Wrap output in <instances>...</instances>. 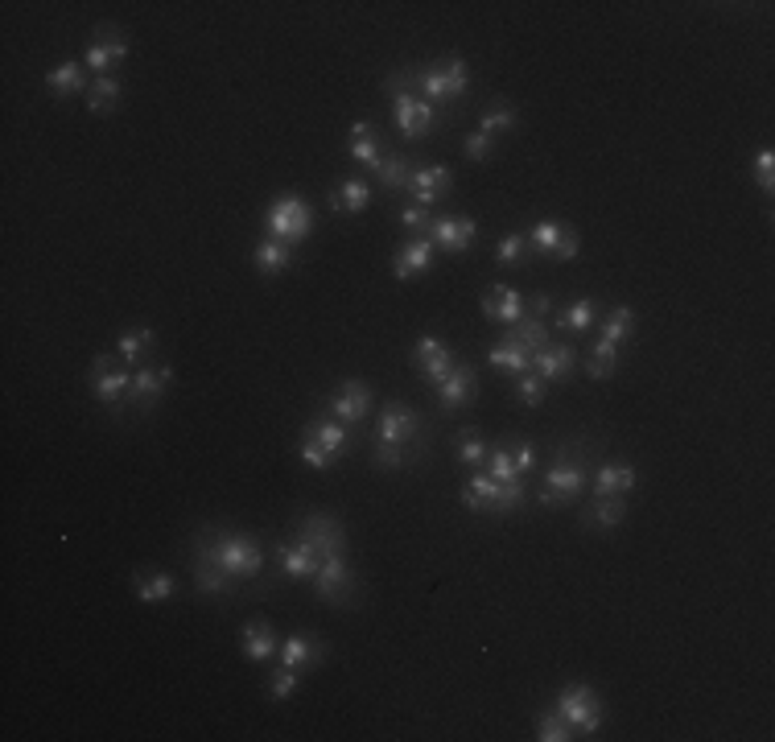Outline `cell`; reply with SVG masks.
Segmentation results:
<instances>
[{
    "mask_svg": "<svg viewBox=\"0 0 775 742\" xmlns=\"http://www.w3.org/2000/svg\"><path fill=\"white\" fill-rule=\"evenodd\" d=\"M347 153H351V161H359V165H367L372 174H380V165H384L380 128L367 124V120H355L351 132H347Z\"/></svg>",
    "mask_w": 775,
    "mask_h": 742,
    "instance_id": "22",
    "label": "cell"
},
{
    "mask_svg": "<svg viewBox=\"0 0 775 742\" xmlns=\"http://www.w3.org/2000/svg\"><path fill=\"white\" fill-rule=\"evenodd\" d=\"M574 367H578V351L569 347V343H549L545 351H536L532 355V371L541 376L545 384H565L569 376H574Z\"/></svg>",
    "mask_w": 775,
    "mask_h": 742,
    "instance_id": "21",
    "label": "cell"
},
{
    "mask_svg": "<svg viewBox=\"0 0 775 742\" xmlns=\"http://www.w3.org/2000/svg\"><path fill=\"white\" fill-rule=\"evenodd\" d=\"M322 413L334 417V421H343V425L363 421L367 413H372V384H367V380H343L339 388L322 400Z\"/></svg>",
    "mask_w": 775,
    "mask_h": 742,
    "instance_id": "11",
    "label": "cell"
},
{
    "mask_svg": "<svg viewBox=\"0 0 775 742\" xmlns=\"http://www.w3.org/2000/svg\"><path fill=\"white\" fill-rule=\"evenodd\" d=\"M487 363L499 367V371H508V376H524V371H532V355L516 339H508V334H503V339L487 351Z\"/></svg>",
    "mask_w": 775,
    "mask_h": 742,
    "instance_id": "33",
    "label": "cell"
},
{
    "mask_svg": "<svg viewBox=\"0 0 775 742\" xmlns=\"http://www.w3.org/2000/svg\"><path fill=\"white\" fill-rule=\"evenodd\" d=\"M586 491V462L574 446H561L553 466L545 470V487H541V508H565Z\"/></svg>",
    "mask_w": 775,
    "mask_h": 742,
    "instance_id": "4",
    "label": "cell"
},
{
    "mask_svg": "<svg viewBox=\"0 0 775 742\" xmlns=\"http://www.w3.org/2000/svg\"><path fill=\"white\" fill-rule=\"evenodd\" d=\"M314 590L322 602L330 606H351L355 594H359V578H355V569L347 565V553H330L322 557L318 573H314Z\"/></svg>",
    "mask_w": 775,
    "mask_h": 742,
    "instance_id": "8",
    "label": "cell"
},
{
    "mask_svg": "<svg viewBox=\"0 0 775 742\" xmlns=\"http://www.w3.org/2000/svg\"><path fill=\"white\" fill-rule=\"evenodd\" d=\"M479 310H483V318H491V322H508V326H516L520 318H528V297H520V293L508 289V285H495V289H487V293L479 297Z\"/></svg>",
    "mask_w": 775,
    "mask_h": 742,
    "instance_id": "20",
    "label": "cell"
},
{
    "mask_svg": "<svg viewBox=\"0 0 775 742\" xmlns=\"http://www.w3.org/2000/svg\"><path fill=\"white\" fill-rule=\"evenodd\" d=\"M512 458H516V470H520V479H524L528 470L536 466V450H532V442H524V437H520V442L512 446Z\"/></svg>",
    "mask_w": 775,
    "mask_h": 742,
    "instance_id": "56",
    "label": "cell"
},
{
    "mask_svg": "<svg viewBox=\"0 0 775 742\" xmlns=\"http://www.w3.org/2000/svg\"><path fill=\"white\" fill-rule=\"evenodd\" d=\"M536 738H541V742H569V738H578V734H574V726H569L557 710H545L541 718H536Z\"/></svg>",
    "mask_w": 775,
    "mask_h": 742,
    "instance_id": "46",
    "label": "cell"
},
{
    "mask_svg": "<svg viewBox=\"0 0 775 742\" xmlns=\"http://www.w3.org/2000/svg\"><path fill=\"white\" fill-rule=\"evenodd\" d=\"M264 227H268V235H277V240H285V244H301L310 235V227H314V211H310V202L301 198V194H277L273 202H268V211H264Z\"/></svg>",
    "mask_w": 775,
    "mask_h": 742,
    "instance_id": "5",
    "label": "cell"
},
{
    "mask_svg": "<svg viewBox=\"0 0 775 742\" xmlns=\"http://www.w3.org/2000/svg\"><path fill=\"white\" fill-rule=\"evenodd\" d=\"M437 351H442V339H437V334H421L417 347H413V363H425V359H433Z\"/></svg>",
    "mask_w": 775,
    "mask_h": 742,
    "instance_id": "57",
    "label": "cell"
},
{
    "mask_svg": "<svg viewBox=\"0 0 775 742\" xmlns=\"http://www.w3.org/2000/svg\"><path fill=\"white\" fill-rule=\"evenodd\" d=\"M623 520H627L623 495H594L590 508H586V516H582L586 528H619Z\"/></svg>",
    "mask_w": 775,
    "mask_h": 742,
    "instance_id": "32",
    "label": "cell"
},
{
    "mask_svg": "<svg viewBox=\"0 0 775 742\" xmlns=\"http://www.w3.org/2000/svg\"><path fill=\"white\" fill-rule=\"evenodd\" d=\"M273 557H277V569L285 573V578H293V582H314V573H318V565H322V553H318L314 545H306V541L277 545Z\"/></svg>",
    "mask_w": 775,
    "mask_h": 742,
    "instance_id": "19",
    "label": "cell"
},
{
    "mask_svg": "<svg viewBox=\"0 0 775 742\" xmlns=\"http://www.w3.org/2000/svg\"><path fill=\"white\" fill-rule=\"evenodd\" d=\"M120 95H124V83H120L116 75H99V79H91L87 112H91V116H108V112L120 104Z\"/></svg>",
    "mask_w": 775,
    "mask_h": 742,
    "instance_id": "34",
    "label": "cell"
},
{
    "mask_svg": "<svg viewBox=\"0 0 775 742\" xmlns=\"http://www.w3.org/2000/svg\"><path fill=\"white\" fill-rule=\"evenodd\" d=\"M433 256H437V248H433V240L429 235H413L409 244H404L396 256H392V277L396 281H413V277H425L429 268H433Z\"/></svg>",
    "mask_w": 775,
    "mask_h": 742,
    "instance_id": "18",
    "label": "cell"
},
{
    "mask_svg": "<svg viewBox=\"0 0 775 742\" xmlns=\"http://www.w3.org/2000/svg\"><path fill=\"white\" fill-rule=\"evenodd\" d=\"M322 656H326V644H322V639H314L310 631L289 635L285 644H281V664H289V668H297V672H306V668L322 664Z\"/></svg>",
    "mask_w": 775,
    "mask_h": 742,
    "instance_id": "26",
    "label": "cell"
},
{
    "mask_svg": "<svg viewBox=\"0 0 775 742\" xmlns=\"http://www.w3.org/2000/svg\"><path fill=\"white\" fill-rule=\"evenodd\" d=\"M594 322H598V301H594V297H574V301H569V306L557 314V326L569 330V334H586Z\"/></svg>",
    "mask_w": 775,
    "mask_h": 742,
    "instance_id": "36",
    "label": "cell"
},
{
    "mask_svg": "<svg viewBox=\"0 0 775 742\" xmlns=\"http://www.w3.org/2000/svg\"><path fill=\"white\" fill-rule=\"evenodd\" d=\"M417 433H421V417L409 409V404H404V400L384 404L380 429H376V442H388V446H413Z\"/></svg>",
    "mask_w": 775,
    "mask_h": 742,
    "instance_id": "13",
    "label": "cell"
},
{
    "mask_svg": "<svg viewBox=\"0 0 775 742\" xmlns=\"http://www.w3.org/2000/svg\"><path fill=\"white\" fill-rule=\"evenodd\" d=\"M487 475L499 479V483H512L520 479V470H516V458H512V446H495L487 454Z\"/></svg>",
    "mask_w": 775,
    "mask_h": 742,
    "instance_id": "48",
    "label": "cell"
},
{
    "mask_svg": "<svg viewBox=\"0 0 775 742\" xmlns=\"http://www.w3.org/2000/svg\"><path fill=\"white\" fill-rule=\"evenodd\" d=\"M528 314H532V318H549V314H553V297H549V293H532V297H528Z\"/></svg>",
    "mask_w": 775,
    "mask_h": 742,
    "instance_id": "58",
    "label": "cell"
},
{
    "mask_svg": "<svg viewBox=\"0 0 775 742\" xmlns=\"http://www.w3.org/2000/svg\"><path fill=\"white\" fill-rule=\"evenodd\" d=\"M565 227H569V223H557V219L536 223V227L528 231V244H532V252L553 256V252H557V244H561V235H565Z\"/></svg>",
    "mask_w": 775,
    "mask_h": 742,
    "instance_id": "43",
    "label": "cell"
},
{
    "mask_svg": "<svg viewBox=\"0 0 775 742\" xmlns=\"http://www.w3.org/2000/svg\"><path fill=\"white\" fill-rule=\"evenodd\" d=\"M174 590H178V582L165 569H137L132 573V594H137V602H149V606L170 602Z\"/></svg>",
    "mask_w": 775,
    "mask_h": 742,
    "instance_id": "27",
    "label": "cell"
},
{
    "mask_svg": "<svg viewBox=\"0 0 775 742\" xmlns=\"http://www.w3.org/2000/svg\"><path fill=\"white\" fill-rule=\"evenodd\" d=\"M194 541L207 545V553L231 573L235 582H256L260 578L264 553H260V545L252 541V536L231 532V528H202V536H194Z\"/></svg>",
    "mask_w": 775,
    "mask_h": 742,
    "instance_id": "2",
    "label": "cell"
},
{
    "mask_svg": "<svg viewBox=\"0 0 775 742\" xmlns=\"http://www.w3.org/2000/svg\"><path fill=\"white\" fill-rule=\"evenodd\" d=\"M400 223L404 227H413V235H425L429 223H433V211L421 207V202H409V207H400Z\"/></svg>",
    "mask_w": 775,
    "mask_h": 742,
    "instance_id": "52",
    "label": "cell"
},
{
    "mask_svg": "<svg viewBox=\"0 0 775 742\" xmlns=\"http://www.w3.org/2000/svg\"><path fill=\"white\" fill-rule=\"evenodd\" d=\"M301 462H306V466H314V470H330L334 462H339V458H334V454H326L322 446H314V442H301Z\"/></svg>",
    "mask_w": 775,
    "mask_h": 742,
    "instance_id": "54",
    "label": "cell"
},
{
    "mask_svg": "<svg viewBox=\"0 0 775 742\" xmlns=\"http://www.w3.org/2000/svg\"><path fill=\"white\" fill-rule=\"evenodd\" d=\"M409 174H413V161L404 153H388L384 165H380V182L388 190H409Z\"/></svg>",
    "mask_w": 775,
    "mask_h": 742,
    "instance_id": "44",
    "label": "cell"
},
{
    "mask_svg": "<svg viewBox=\"0 0 775 742\" xmlns=\"http://www.w3.org/2000/svg\"><path fill=\"white\" fill-rule=\"evenodd\" d=\"M755 182H759L763 194L775 190V153H771V149H763V153L755 157Z\"/></svg>",
    "mask_w": 775,
    "mask_h": 742,
    "instance_id": "53",
    "label": "cell"
},
{
    "mask_svg": "<svg viewBox=\"0 0 775 742\" xmlns=\"http://www.w3.org/2000/svg\"><path fill=\"white\" fill-rule=\"evenodd\" d=\"M553 710L574 726V734H586V738H594L602 726V701L590 685H565L553 701Z\"/></svg>",
    "mask_w": 775,
    "mask_h": 742,
    "instance_id": "7",
    "label": "cell"
},
{
    "mask_svg": "<svg viewBox=\"0 0 775 742\" xmlns=\"http://www.w3.org/2000/svg\"><path fill=\"white\" fill-rule=\"evenodd\" d=\"M153 343H157L153 326H124V330L116 334V355H120L128 367H141Z\"/></svg>",
    "mask_w": 775,
    "mask_h": 742,
    "instance_id": "30",
    "label": "cell"
},
{
    "mask_svg": "<svg viewBox=\"0 0 775 742\" xmlns=\"http://www.w3.org/2000/svg\"><path fill=\"white\" fill-rule=\"evenodd\" d=\"M301 442H314V446H322L326 454H334V458H343L347 450H351V433H347V425L343 421H334V417H314V421H306V429H301Z\"/></svg>",
    "mask_w": 775,
    "mask_h": 742,
    "instance_id": "23",
    "label": "cell"
},
{
    "mask_svg": "<svg viewBox=\"0 0 775 742\" xmlns=\"http://www.w3.org/2000/svg\"><path fill=\"white\" fill-rule=\"evenodd\" d=\"M508 339H516L528 355H536V351H545L549 343H553V334H549V326H545V318H520L512 330H508Z\"/></svg>",
    "mask_w": 775,
    "mask_h": 742,
    "instance_id": "38",
    "label": "cell"
},
{
    "mask_svg": "<svg viewBox=\"0 0 775 742\" xmlns=\"http://www.w3.org/2000/svg\"><path fill=\"white\" fill-rule=\"evenodd\" d=\"M454 363H458V359H454V351H446V347H442V351H437L433 359H425V363H417V367H421V380H425V384H433V388H442V384L450 380V371H454Z\"/></svg>",
    "mask_w": 775,
    "mask_h": 742,
    "instance_id": "45",
    "label": "cell"
},
{
    "mask_svg": "<svg viewBox=\"0 0 775 742\" xmlns=\"http://www.w3.org/2000/svg\"><path fill=\"white\" fill-rule=\"evenodd\" d=\"M429 240H433V248L437 252H450V256H462V252H470V244L479 240V223L470 219V215H437L433 223H429Z\"/></svg>",
    "mask_w": 775,
    "mask_h": 742,
    "instance_id": "12",
    "label": "cell"
},
{
    "mask_svg": "<svg viewBox=\"0 0 775 742\" xmlns=\"http://www.w3.org/2000/svg\"><path fill=\"white\" fill-rule=\"evenodd\" d=\"M297 541L314 545L322 557H330V553H347V532H343V524L334 520V516H322V512H314V516L301 520Z\"/></svg>",
    "mask_w": 775,
    "mask_h": 742,
    "instance_id": "16",
    "label": "cell"
},
{
    "mask_svg": "<svg viewBox=\"0 0 775 742\" xmlns=\"http://www.w3.org/2000/svg\"><path fill=\"white\" fill-rule=\"evenodd\" d=\"M293 244H285V240H277V235H264V240L256 244V252H252V264H256V273H264V277H277V273H285V268L293 264Z\"/></svg>",
    "mask_w": 775,
    "mask_h": 742,
    "instance_id": "28",
    "label": "cell"
},
{
    "mask_svg": "<svg viewBox=\"0 0 775 742\" xmlns=\"http://www.w3.org/2000/svg\"><path fill=\"white\" fill-rule=\"evenodd\" d=\"M128 38L116 29V25H95V33H91V46H87V54H83V66L91 71V79H99V75H112L116 66L128 58Z\"/></svg>",
    "mask_w": 775,
    "mask_h": 742,
    "instance_id": "10",
    "label": "cell"
},
{
    "mask_svg": "<svg viewBox=\"0 0 775 742\" xmlns=\"http://www.w3.org/2000/svg\"><path fill=\"white\" fill-rule=\"evenodd\" d=\"M46 87L54 95H79V91H91L87 87V66L83 62H58L54 71L46 75Z\"/></svg>",
    "mask_w": 775,
    "mask_h": 742,
    "instance_id": "35",
    "label": "cell"
},
{
    "mask_svg": "<svg viewBox=\"0 0 775 742\" xmlns=\"http://www.w3.org/2000/svg\"><path fill=\"white\" fill-rule=\"evenodd\" d=\"M475 367L470 363H454V371H450V380L437 388V404H442V409H466L470 400H475Z\"/></svg>",
    "mask_w": 775,
    "mask_h": 742,
    "instance_id": "25",
    "label": "cell"
},
{
    "mask_svg": "<svg viewBox=\"0 0 775 742\" xmlns=\"http://www.w3.org/2000/svg\"><path fill=\"white\" fill-rule=\"evenodd\" d=\"M240 648H244V656L252 664H268V660L277 656V648H281L273 623H268V619H248L244 631H240Z\"/></svg>",
    "mask_w": 775,
    "mask_h": 742,
    "instance_id": "24",
    "label": "cell"
},
{
    "mask_svg": "<svg viewBox=\"0 0 775 742\" xmlns=\"http://www.w3.org/2000/svg\"><path fill=\"white\" fill-rule=\"evenodd\" d=\"M297 685H301V672L289 668V664L273 668V677H268V693H273V701H289L297 693Z\"/></svg>",
    "mask_w": 775,
    "mask_h": 742,
    "instance_id": "49",
    "label": "cell"
},
{
    "mask_svg": "<svg viewBox=\"0 0 775 742\" xmlns=\"http://www.w3.org/2000/svg\"><path fill=\"white\" fill-rule=\"evenodd\" d=\"M462 153L470 157V161H487L491 153H495V137H487V132H470V137H462Z\"/></svg>",
    "mask_w": 775,
    "mask_h": 742,
    "instance_id": "51",
    "label": "cell"
},
{
    "mask_svg": "<svg viewBox=\"0 0 775 742\" xmlns=\"http://www.w3.org/2000/svg\"><path fill=\"white\" fill-rule=\"evenodd\" d=\"M635 487V466L631 462H602L594 470V495H627Z\"/></svg>",
    "mask_w": 775,
    "mask_h": 742,
    "instance_id": "31",
    "label": "cell"
},
{
    "mask_svg": "<svg viewBox=\"0 0 775 742\" xmlns=\"http://www.w3.org/2000/svg\"><path fill=\"white\" fill-rule=\"evenodd\" d=\"M619 351H623V347L598 339L594 351H590V359H586V376H590V380H611L615 371H619Z\"/></svg>",
    "mask_w": 775,
    "mask_h": 742,
    "instance_id": "40",
    "label": "cell"
},
{
    "mask_svg": "<svg viewBox=\"0 0 775 742\" xmlns=\"http://www.w3.org/2000/svg\"><path fill=\"white\" fill-rule=\"evenodd\" d=\"M578 248H582V235H578V227H565V235H561V244H557L553 260H574V256H578Z\"/></svg>",
    "mask_w": 775,
    "mask_h": 742,
    "instance_id": "55",
    "label": "cell"
},
{
    "mask_svg": "<svg viewBox=\"0 0 775 742\" xmlns=\"http://www.w3.org/2000/svg\"><path fill=\"white\" fill-rule=\"evenodd\" d=\"M190 573H194V586L202 594H211V598H227L235 590V578L207 553V545H202V541H194V569Z\"/></svg>",
    "mask_w": 775,
    "mask_h": 742,
    "instance_id": "17",
    "label": "cell"
},
{
    "mask_svg": "<svg viewBox=\"0 0 775 742\" xmlns=\"http://www.w3.org/2000/svg\"><path fill=\"white\" fill-rule=\"evenodd\" d=\"M91 392L99 404H108V409H116V404L124 400V392L132 388V367L120 359V355H95L91 359Z\"/></svg>",
    "mask_w": 775,
    "mask_h": 742,
    "instance_id": "9",
    "label": "cell"
},
{
    "mask_svg": "<svg viewBox=\"0 0 775 742\" xmlns=\"http://www.w3.org/2000/svg\"><path fill=\"white\" fill-rule=\"evenodd\" d=\"M532 256V244H528V231H508L495 240V260L499 264H524Z\"/></svg>",
    "mask_w": 775,
    "mask_h": 742,
    "instance_id": "42",
    "label": "cell"
},
{
    "mask_svg": "<svg viewBox=\"0 0 775 742\" xmlns=\"http://www.w3.org/2000/svg\"><path fill=\"white\" fill-rule=\"evenodd\" d=\"M384 91L392 95V116L404 141H425L437 128V108L417 95V66L413 71H392L384 79Z\"/></svg>",
    "mask_w": 775,
    "mask_h": 742,
    "instance_id": "1",
    "label": "cell"
},
{
    "mask_svg": "<svg viewBox=\"0 0 775 742\" xmlns=\"http://www.w3.org/2000/svg\"><path fill=\"white\" fill-rule=\"evenodd\" d=\"M545 380L536 376V371H524V376H516V400L520 404H541L545 400Z\"/></svg>",
    "mask_w": 775,
    "mask_h": 742,
    "instance_id": "50",
    "label": "cell"
},
{
    "mask_svg": "<svg viewBox=\"0 0 775 742\" xmlns=\"http://www.w3.org/2000/svg\"><path fill=\"white\" fill-rule=\"evenodd\" d=\"M487 437H483V429H475V425H466V429H458V462L466 466V470H487Z\"/></svg>",
    "mask_w": 775,
    "mask_h": 742,
    "instance_id": "37",
    "label": "cell"
},
{
    "mask_svg": "<svg viewBox=\"0 0 775 742\" xmlns=\"http://www.w3.org/2000/svg\"><path fill=\"white\" fill-rule=\"evenodd\" d=\"M367 207H372V186H367L363 178H347L343 186H334V194H330V211L334 215H363Z\"/></svg>",
    "mask_w": 775,
    "mask_h": 742,
    "instance_id": "29",
    "label": "cell"
},
{
    "mask_svg": "<svg viewBox=\"0 0 775 742\" xmlns=\"http://www.w3.org/2000/svg\"><path fill=\"white\" fill-rule=\"evenodd\" d=\"M450 190H454V170H450V165H413V174H409L413 202H421V207L433 211Z\"/></svg>",
    "mask_w": 775,
    "mask_h": 742,
    "instance_id": "14",
    "label": "cell"
},
{
    "mask_svg": "<svg viewBox=\"0 0 775 742\" xmlns=\"http://www.w3.org/2000/svg\"><path fill=\"white\" fill-rule=\"evenodd\" d=\"M174 380V367L170 363H141L132 367V388H128V400L137 404V409H153V404L165 396Z\"/></svg>",
    "mask_w": 775,
    "mask_h": 742,
    "instance_id": "15",
    "label": "cell"
},
{
    "mask_svg": "<svg viewBox=\"0 0 775 742\" xmlns=\"http://www.w3.org/2000/svg\"><path fill=\"white\" fill-rule=\"evenodd\" d=\"M470 91V66L462 58H437V62H425L417 66V95L429 99L433 108L442 104H454V99H466Z\"/></svg>",
    "mask_w": 775,
    "mask_h": 742,
    "instance_id": "3",
    "label": "cell"
},
{
    "mask_svg": "<svg viewBox=\"0 0 775 742\" xmlns=\"http://www.w3.org/2000/svg\"><path fill=\"white\" fill-rule=\"evenodd\" d=\"M631 330H635V310H631V306H615V310H611V318L602 322L598 339H602V343H615V347H623V343L631 339Z\"/></svg>",
    "mask_w": 775,
    "mask_h": 742,
    "instance_id": "41",
    "label": "cell"
},
{
    "mask_svg": "<svg viewBox=\"0 0 775 742\" xmlns=\"http://www.w3.org/2000/svg\"><path fill=\"white\" fill-rule=\"evenodd\" d=\"M516 108L508 104V99H491L487 112L479 116V132H487V137H503V132H512L516 128Z\"/></svg>",
    "mask_w": 775,
    "mask_h": 742,
    "instance_id": "39",
    "label": "cell"
},
{
    "mask_svg": "<svg viewBox=\"0 0 775 742\" xmlns=\"http://www.w3.org/2000/svg\"><path fill=\"white\" fill-rule=\"evenodd\" d=\"M417 458V446H388V442H376L372 450V462L380 470H400V466H409Z\"/></svg>",
    "mask_w": 775,
    "mask_h": 742,
    "instance_id": "47",
    "label": "cell"
},
{
    "mask_svg": "<svg viewBox=\"0 0 775 742\" xmlns=\"http://www.w3.org/2000/svg\"><path fill=\"white\" fill-rule=\"evenodd\" d=\"M462 503L466 512H491V516H503L524 503V479H512V483H499L491 475H475L462 491Z\"/></svg>",
    "mask_w": 775,
    "mask_h": 742,
    "instance_id": "6",
    "label": "cell"
}]
</instances>
